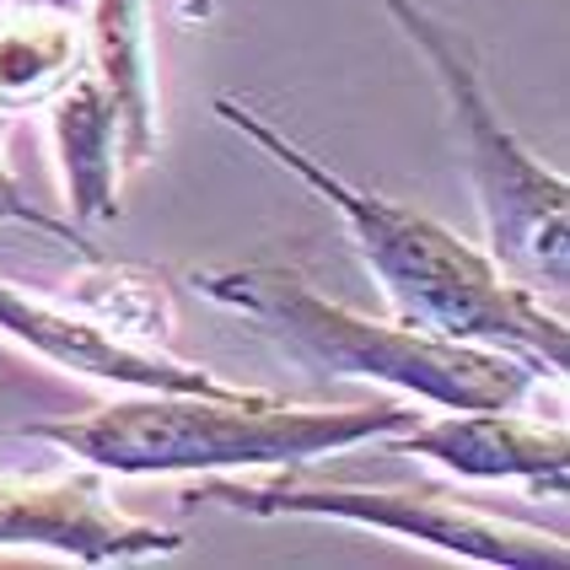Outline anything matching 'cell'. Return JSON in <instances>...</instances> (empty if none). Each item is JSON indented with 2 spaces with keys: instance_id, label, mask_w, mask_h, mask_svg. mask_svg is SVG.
Listing matches in <instances>:
<instances>
[{
  "instance_id": "6da1fadb",
  "label": "cell",
  "mask_w": 570,
  "mask_h": 570,
  "mask_svg": "<svg viewBox=\"0 0 570 570\" xmlns=\"http://www.w3.org/2000/svg\"><path fill=\"white\" fill-rule=\"evenodd\" d=\"M222 125L248 135L258 151L281 161L285 173H296L313 194H323L350 226L355 254L366 258V269L382 281L387 302L399 307V323L442 334V340H469V345H501L517 350L528 361L549 366L554 377H566L570 366V334L566 317L549 313L533 291L511 285L490 254L469 248L458 232L442 222L404 210L393 199L345 184L340 173H328L313 151H302L296 140H285L275 125H264L254 108H243L237 97H216Z\"/></svg>"
},
{
  "instance_id": "7a4b0ae2",
  "label": "cell",
  "mask_w": 570,
  "mask_h": 570,
  "mask_svg": "<svg viewBox=\"0 0 570 570\" xmlns=\"http://www.w3.org/2000/svg\"><path fill=\"white\" fill-rule=\"evenodd\" d=\"M414 425L404 404H291L275 393H129L76 420L28 425L22 436L55 442L97 474H226V469H296L307 458L361 446Z\"/></svg>"
},
{
  "instance_id": "3957f363",
  "label": "cell",
  "mask_w": 570,
  "mask_h": 570,
  "mask_svg": "<svg viewBox=\"0 0 570 570\" xmlns=\"http://www.w3.org/2000/svg\"><path fill=\"white\" fill-rule=\"evenodd\" d=\"M194 291L254 317L264 334H275L291 355H302L317 372L377 377L442 410H517L539 382V361L517 350L469 345V340H442L410 323L361 317L340 302H323L285 264L194 269Z\"/></svg>"
},
{
  "instance_id": "277c9868",
  "label": "cell",
  "mask_w": 570,
  "mask_h": 570,
  "mask_svg": "<svg viewBox=\"0 0 570 570\" xmlns=\"http://www.w3.org/2000/svg\"><path fill=\"white\" fill-rule=\"evenodd\" d=\"M393 22L420 43V55L431 60L436 81L446 92L452 125L463 129V151H469V178L479 194V216H484V254L507 275L511 285L533 291L543 302L566 296L570 285V189L560 173H549L495 114V102L484 92V76L474 65V49L458 28L436 22L431 11H420L410 0H387Z\"/></svg>"
},
{
  "instance_id": "5b68a950",
  "label": "cell",
  "mask_w": 570,
  "mask_h": 570,
  "mask_svg": "<svg viewBox=\"0 0 570 570\" xmlns=\"http://www.w3.org/2000/svg\"><path fill=\"white\" fill-rule=\"evenodd\" d=\"M184 501H216V507L248 511V517H334L355 528L399 533L410 543H431L442 554L474 560L490 570H566V539L495 522L474 507H458L446 495H414V490H355V484H323V479H199Z\"/></svg>"
},
{
  "instance_id": "8992f818",
  "label": "cell",
  "mask_w": 570,
  "mask_h": 570,
  "mask_svg": "<svg viewBox=\"0 0 570 570\" xmlns=\"http://www.w3.org/2000/svg\"><path fill=\"white\" fill-rule=\"evenodd\" d=\"M0 543H32L81 566H129L184 549L173 528L135 522L108 507L97 479H60V484L0 479Z\"/></svg>"
},
{
  "instance_id": "52a82bcc",
  "label": "cell",
  "mask_w": 570,
  "mask_h": 570,
  "mask_svg": "<svg viewBox=\"0 0 570 570\" xmlns=\"http://www.w3.org/2000/svg\"><path fill=\"white\" fill-rule=\"evenodd\" d=\"M0 334H11L17 345H28L32 355L55 361V366L76 372V377L114 382L125 393H210V387H226L205 366L129 345L125 334L102 328L97 317L43 307V302H32L22 291H11L6 281H0Z\"/></svg>"
},
{
  "instance_id": "ba28073f",
  "label": "cell",
  "mask_w": 570,
  "mask_h": 570,
  "mask_svg": "<svg viewBox=\"0 0 570 570\" xmlns=\"http://www.w3.org/2000/svg\"><path fill=\"white\" fill-rule=\"evenodd\" d=\"M404 458H431L446 474L490 484V479H522L533 490L566 495V425H533L511 410H452L442 420H414L393 442Z\"/></svg>"
},
{
  "instance_id": "9c48e42d",
  "label": "cell",
  "mask_w": 570,
  "mask_h": 570,
  "mask_svg": "<svg viewBox=\"0 0 570 570\" xmlns=\"http://www.w3.org/2000/svg\"><path fill=\"white\" fill-rule=\"evenodd\" d=\"M92 70L119 108V146L140 167L157 151V92L146 0H92Z\"/></svg>"
},
{
  "instance_id": "30bf717a",
  "label": "cell",
  "mask_w": 570,
  "mask_h": 570,
  "mask_svg": "<svg viewBox=\"0 0 570 570\" xmlns=\"http://www.w3.org/2000/svg\"><path fill=\"white\" fill-rule=\"evenodd\" d=\"M55 146H60L65 189L76 222H108L119 210L114 199V146H119V108L97 70H81L55 97Z\"/></svg>"
},
{
  "instance_id": "8fae6325",
  "label": "cell",
  "mask_w": 570,
  "mask_h": 570,
  "mask_svg": "<svg viewBox=\"0 0 570 570\" xmlns=\"http://www.w3.org/2000/svg\"><path fill=\"white\" fill-rule=\"evenodd\" d=\"M81 76V38L65 22H6L0 28V108H32Z\"/></svg>"
},
{
  "instance_id": "7c38bea8",
  "label": "cell",
  "mask_w": 570,
  "mask_h": 570,
  "mask_svg": "<svg viewBox=\"0 0 570 570\" xmlns=\"http://www.w3.org/2000/svg\"><path fill=\"white\" fill-rule=\"evenodd\" d=\"M0 222H22V226H32L38 237H55V243H65V248H76L81 258L102 264V254H97L92 243L81 237V226H76V222H60V216H49V210H38L28 194L17 189V178H11L6 157H0Z\"/></svg>"
}]
</instances>
